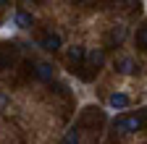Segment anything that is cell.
Masks as SVG:
<instances>
[{
    "label": "cell",
    "mask_w": 147,
    "mask_h": 144,
    "mask_svg": "<svg viewBox=\"0 0 147 144\" xmlns=\"http://www.w3.org/2000/svg\"><path fill=\"white\" fill-rule=\"evenodd\" d=\"M34 76L37 79H42V81H50L55 76V68L50 63H34Z\"/></svg>",
    "instance_id": "4"
},
{
    "label": "cell",
    "mask_w": 147,
    "mask_h": 144,
    "mask_svg": "<svg viewBox=\"0 0 147 144\" xmlns=\"http://www.w3.org/2000/svg\"><path fill=\"white\" fill-rule=\"evenodd\" d=\"M142 126H144V118H142V113H139V115L116 118V123H113V131H116L118 136H126V134H134V131H139Z\"/></svg>",
    "instance_id": "1"
},
{
    "label": "cell",
    "mask_w": 147,
    "mask_h": 144,
    "mask_svg": "<svg viewBox=\"0 0 147 144\" xmlns=\"http://www.w3.org/2000/svg\"><path fill=\"white\" fill-rule=\"evenodd\" d=\"M87 60H89V68H95V71L102 68V63H105V50H102V47H95V50L87 55Z\"/></svg>",
    "instance_id": "6"
},
{
    "label": "cell",
    "mask_w": 147,
    "mask_h": 144,
    "mask_svg": "<svg viewBox=\"0 0 147 144\" xmlns=\"http://www.w3.org/2000/svg\"><path fill=\"white\" fill-rule=\"evenodd\" d=\"M137 45H139V47H144V50H147V26H144V29H139V31H137Z\"/></svg>",
    "instance_id": "11"
},
{
    "label": "cell",
    "mask_w": 147,
    "mask_h": 144,
    "mask_svg": "<svg viewBox=\"0 0 147 144\" xmlns=\"http://www.w3.org/2000/svg\"><path fill=\"white\" fill-rule=\"evenodd\" d=\"M21 3H32V0H21Z\"/></svg>",
    "instance_id": "16"
},
{
    "label": "cell",
    "mask_w": 147,
    "mask_h": 144,
    "mask_svg": "<svg viewBox=\"0 0 147 144\" xmlns=\"http://www.w3.org/2000/svg\"><path fill=\"white\" fill-rule=\"evenodd\" d=\"M63 144H79V131H68L63 136Z\"/></svg>",
    "instance_id": "12"
},
{
    "label": "cell",
    "mask_w": 147,
    "mask_h": 144,
    "mask_svg": "<svg viewBox=\"0 0 147 144\" xmlns=\"http://www.w3.org/2000/svg\"><path fill=\"white\" fill-rule=\"evenodd\" d=\"M102 110L100 107H84V113H82V123L84 126H92V123H102Z\"/></svg>",
    "instance_id": "3"
},
{
    "label": "cell",
    "mask_w": 147,
    "mask_h": 144,
    "mask_svg": "<svg viewBox=\"0 0 147 144\" xmlns=\"http://www.w3.org/2000/svg\"><path fill=\"white\" fill-rule=\"evenodd\" d=\"M129 102H131V100H129V94H123V92H113V94L108 97V105H110V107H116V110H123V107H129Z\"/></svg>",
    "instance_id": "5"
},
{
    "label": "cell",
    "mask_w": 147,
    "mask_h": 144,
    "mask_svg": "<svg viewBox=\"0 0 147 144\" xmlns=\"http://www.w3.org/2000/svg\"><path fill=\"white\" fill-rule=\"evenodd\" d=\"M74 3H89V0H74Z\"/></svg>",
    "instance_id": "14"
},
{
    "label": "cell",
    "mask_w": 147,
    "mask_h": 144,
    "mask_svg": "<svg viewBox=\"0 0 147 144\" xmlns=\"http://www.w3.org/2000/svg\"><path fill=\"white\" fill-rule=\"evenodd\" d=\"M137 68H139V66H137L131 58H118V60H116V71H118V74H134Z\"/></svg>",
    "instance_id": "9"
},
{
    "label": "cell",
    "mask_w": 147,
    "mask_h": 144,
    "mask_svg": "<svg viewBox=\"0 0 147 144\" xmlns=\"http://www.w3.org/2000/svg\"><path fill=\"white\" fill-rule=\"evenodd\" d=\"M84 60V47H79V45H74V47H68V63H74V66H79Z\"/></svg>",
    "instance_id": "10"
},
{
    "label": "cell",
    "mask_w": 147,
    "mask_h": 144,
    "mask_svg": "<svg viewBox=\"0 0 147 144\" xmlns=\"http://www.w3.org/2000/svg\"><path fill=\"white\" fill-rule=\"evenodd\" d=\"M40 47L47 50V52H58V50H61V37H58L55 31H47L45 37L40 40Z\"/></svg>",
    "instance_id": "2"
},
{
    "label": "cell",
    "mask_w": 147,
    "mask_h": 144,
    "mask_svg": "<svg viewBox=\"0 0 147 144\" xmlns=\"http://www.w3.org/2000/svg\"><path fill=\"white\" fill-rule=\"evenodd\" d=\"M0 5H5V0H0Z\"/></svg>",
    "instance_id": "15"
},
{
    "label": "cell",
    "mask_w": 147,
    "mask_h": 144,
    "mask_svg": "<svg viewBox=\"0 0 147 144\" xmlns=\"http://www.w3.org/2000/svg\"><path fill=\"white\" fill-rule=\"evenodd\" d=\"M13 24L18 26V29H32V24H34V19L26 13V11H16L13 13Z\"/></svg>",
    "instance_id": "7"
},
{
    "label": "cell",
    "mask_w": 147,
    "mask_h": 144,
    "mask_svg": "<svg viewBox=\"0 0 147 144\" xmlns=\"http://www.w3.org/2000/svg\"><path fill=\"white\" fill-rule=\"evenodd\" d=\"M5 102H8V100H5V94H0V107H5Z\"/></svg>",
    "instance_id": "13"
},
{
    "label": "cell",
    "mask_w": 147,
    "mask_h": 144,
    "mask_svg": "<svg viewBox=\"0 0 147 144\" xmlns=\"http://www.w3.org/2000/svg\"><path fill=\"white\" fill-rule=\"evenodd\" d=\"M123 37H126V26L123 24H116L113 29H110V34H108V45H121Z\"/></svg>",
    "instance_id": "8"
}]
</instances>
